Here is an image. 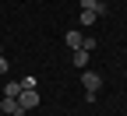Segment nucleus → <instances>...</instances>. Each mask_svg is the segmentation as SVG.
<instances>
[{"label":"nucleus","instance_id":"nucleus-9","mask_svg":"<svg viewBox=\"0 0 127 116\" xmlns=\"http://www.w3.org/2000/svg\"><path fill=\"white\" fill-rule=\"evenodd\" d=\"M11 70V63H7V56H0V74H7Z\"/></svg>","mask_w":127,"mask_h":116},{"label":"nucleus","instance_id":"nucleus-7","mask_svg":"<svg viewBox=\"0 0 127 116\" xmlns=\"http://www.w3.org/2000/svg\"><path fill=\"white\" fill-rule=\"evenodd\" d=\"M4 95H11V98H18V95H21V81H7V88H4Z\"/></svg>","mask_w":127,"mask_h":116},{"label":"nucleus","instance_id":"nucleus-5","mask_svg":"<svg viewBox=\"0 0 127 116\" xmlns=\"http://www.w3.org/2000/svg\"><path fill=\"white\" fill-rule=\"evenodd\" d=\"M64 42H67L71 49H81V42H85V35H81V32H78V28H71L67 35H64Z\"/></svg>","mask_w":127,"mask_h":116},{"label":"nucleus","instance_id":"nucleus-3","mask_svg":"<svg viewBox=\"0 0 127 116\" xmlns=\"http://www.w3.org/2000/svg\"><path fill=\"white\" fill-rule=\"evenodd\" d=\"M0 109H4L7 116H21V113H25V109L18 106V98H11V95H4V102H0Z\"/></svg>","mask_w":127,"mask_h":116},{"label":"nucleus","instance_id":"nucleus-2","mask_svg":"<svg viewBox=\"0 0 127 116\" xmlns=\"http://www.w3.org/2000/svg\"><path fill=\"white\" fill-rule=\"evenodd\" d=\"M81 85H85V92H99V85H102V77L95 74V70H85V74H81Z\"/></svg>","mask_w":127,"mask_h":116},{"label":"nucleus","instance_id":"nucleus-1","mask_svg":"<svg viewBox=\"0 0 127 116\" xmlns=\"http://www.w3.org/2000/svg\"><path fill=\"white\" fill-rule=\"evenodd\" d=\"M18 106H21V109H35V106H39V92H35V88H21Z\"/></svg>","mask_w":127,"mask_h":116},{"label":"nucleus","instance_id":"nucleus-4","mask_svg":"<svg viewBox=\"0 0 127 116\" xmlns=\"http://www.w3.org/2000/svg\"><path fill=\"white\" fill-rule=\"evenodd\" d=\"M81 11H95V14H106V0H78Z\"/></svg>","mask_w":127,"mask_h":116},{"label":"nucleus","instance_id":"nucleus-10","mask_svg":"<svg viewBox=\"0 0 127 116\" xmlns=\"http://www.w3.org/2000/svg\"><path fill=\"white\" fill-rule=\"evenodd\" d=\"M0 49H4V46H0Z\"/></svg>","mask_w":127,"mask_h":116},{"label":"nucleus","instance_id":"nucleus-8","mask_svg":"<svg viewBox=\"0 0 127 116\" xmlns=\"http://www.w3.org/2000/svg\"><path fill=\"white\" fill-rule=\"evenodd\" d=\"M95 18H99L95 11H81V25H85V28H88V25H95Z\"/></svg>","mask_w":127,"mask_h":116},{"label":"nucleus","instance_id":"nucleus-6","mask_svg":"<svg viewBox=\"0 0 127 116\" xmlns=\"http://www.w3.org/2000/svg\"><path fill=\"white\" fill-rule=\"evenodd\" d=\"M71 63H74L78 70H85V67H88V49H74V56H71Z\"/></svg>","mask_w":127,"mask_h":116}]
</instances>
